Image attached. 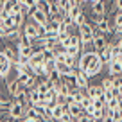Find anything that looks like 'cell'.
Returning a JSON list of instances; mask_svg holds the SVG:
<instances>
[{
  "label": "cell",
  "mask_w": 122,
  "mask_h": 122,
  "mask_svg": "<svg viewBox=\"0 0 122 122\" xmlns=\"http://www.w3.org/2000/svg\"><path fill=\"white\" fill-rule=\"evenodd\" d=\"M95 27L102 32V34H110V18H106V16H101L99 20H97Z\"/></svg>",
  "instance_id": "obj_13"
},
{
  "label": "cell",
  "mask_w": 122,
  "mask_h": 122,
  "mask_svg": "<svg viewBox=\"0 0 122 122\" xmlns=\"http://www.w3.org/2000/svg\"><path fill=\"white\" fill-rule=\"evenodd\" d=\"M88 84H90V79H88V76H86L84 72H81V70H79V72L76 74V86L81 88V90H84Z\"/></svg>",
  "instance_id": "obj_10"
},
{
  "label": "cell",
  "mask_w": 122,
  "mask_h": 122,
  "mask_svg": "<svg viewBox=\"0 0 122 122\" xmlns=\"http://www.w3.org/2000/svg\"><path fill=\"white\" fill-rule=\"evenodd\" d=\"M65 52H66V56H74V57H79V54H81V49L79 47H66L65 49Z\"/></svg>",
  "instance_id": "obj_23"
},
{
  "label": "cell",
  "mask_w": 122,
  "mask_h": 122,
  "mask_svg": "<svg viewBox=\"0 0 122 122\" xmlns=\"http://www.w3.org/2000/svg\"><path fill=\"white\" fill-rule=\"evenodd\" d=\"M90 15L93 16H104L108 11V5H106V0H101V2H95V4H92L90 5Z\"/></svg>",
  "instance_id": "obj_8"
},
{
  "label": "cell",
  "mask_w": 122,
  "mask_h": 122,
  "mask_svg": "<svg viewBox=\"0 0 122 122\" xmlns=\"http://www.w3.org/2000/svg\"><path fill=\"white\" fill-rule=\"evenodd\" d=\"M77 32H79V40H81V49L84 45H92V40H93V25H90L88 22L81 23L77 27Z\"/></svg>",
  "instance_id": "obj_1"
},
{
  "label": "cell",
  "mask_w": 122,
  "mask_h": 122,
  "mask_svg": "<svg viewBox=\"0 0 122 122\" xmlns=\"http://www.w3.org/2000/svg\"><path fill=\"white\" fill-rule=\"evenodd\" d=\"M108 74L110 76H122V66L118 61H111L108 65Z\"/></svg>",
  "instance_id": "obj_16"
},
{
  "label": "cell",
  "mask_w": 122,
  "mask_h": 122,
  "mask_svg": "<svg viewBox=\"0 0 122 122\" xmlns=\"http://www.w3.org/2000/svg\"><path fill=\"white\" fill-rule=\"evenodd\" d=\"M84 92H86V97H90L92 101L97 99V97H101V95L104 93V90H102V86H101V84H92V83L86 86V90H84Z\"/></svg>",
  "instance_id": "obj_9"
},
{
  "label": "cell",
  "mask_w": 122,
  "mask_h": 122,
  "mask_svg": "<svg viewBox=\"0 0 122 122\" xmlns=\"http://www.w3.org/2000/svg\"><path fill=\"white\" fill-rule=\"evenodd\" d=\"M101 86H102V90H110V88H111V76L104 77V79L101 81Z\"/></svg>",
  "instance_id": "obj_25"
},
{
  "label": "cell",
  "mask_w": 122,
  "mask_h": 122,
  "mask_svg": "<svg viewBox=\"0 0 122 122\" xmlns=\"http://www.w3.org/2000/svg\"><path fill=\"white\" fill-rule=\"evenodd\" d=\"M27 18H30V20H32V23H36V25H40V27H43L47 22H49V16L45 15V11H41V9H38V7L30 13Z\"/></svg>",
  "instance_id": "obj_6"
},
{
  "label": "cell",
  "mask_w": 122,
  "mask_h": 122,
  "mask_svg": "<svg viewBox=\"0 0 122 122\" xmlns=\"http://www.w3.org/2000/svg\"><path fill=\"white\" fill-rule=\"evenodd\" d=\"M0 97H2V86H0Z\"/></svg>",
  "instance_id": "obj_29"
},
{
  "label": "cell",
  "mask_w": 122,
  "mask_h": 122,
  "mask_svg": "<svg viewBox=\"0 0 122 122\" xmlns=\"http://www.w3.org/2000/svg\"><path fill=\"white\" fill-rule=\"evenodd\" d=\"M68 41H70V45H72V47H79V49H81V40H79V36H77V34H70Z\"/></svg>",
  "instance_id": "obj_24"
},
{
  "label": "cell",
  "mask_w": 122,
  "mask_h": 122,
  "mask_svg": "<svg viewBox=\"0 0 122 122\" xmlns=\"http://www.w3.org/2000/svg\"><path fill=\"white\" fill-rule=\"evenodd\" d=\"M99 57H101V61L104 63V66H108L111 63V47H110V43L99 52Z\"/></svg>",
  "instance_id": "obj_14"
},
{
  "label": "cell",
  "mask_w": 122,
  "mask_h": 122,
  "mask_svg": "<svg viewBox=\"0 0 122 122\" xmlns=\"http://www.w3.org/2000/svg\"><path fill=\"white\" fill-rule=\"evenodd\" d=\"M95 2H101V0H90V2H88V4H84V5H92V4H95ZM83 5V7H84Z\"/></svg>",
  "instance_id": "obj_27"
},
{
  "label": "cell",
  "mask_w": 122,
  "mask_h": 122,
  "mask_svg": "<svg viewBox=\"0 0 122 122\" xmlns=\"http://www.w3.org/2000/svg\"><path fill=\"white\" fill-rule=\"evenodd\" d=\"M54 70H56V72L59 74L61 77H63V76H68L72 68H70V66L66 65L65 61H54Z\"/></svg>",
  "instance_id": "obj_11"
},
{
  "label": "cell",
  "mask_w": 122,
  "mask_h": 122,
  "mask_svg": "<svg viewBox=\"0 0 122 122\" xmlns=\"http://www.w3.org/2000/svg\"><path fill=\"white\" fill-rule=\"evenodd\" d=\"M20 38H22V29H9L4 40H9V41H16V40H20Z\"/></svg>",
  "instance_id": "obj_18"
},
{
  "label": "cell",
  "mask_w": 122,
  "mask_h": 122,
  "mask_svg": "<svg viewBox=\"0 0 122 122\" xmlns=\"http://www.w3.org/2000/svg\"><path fill=\"white\" fill-rule=\"evenodd\" d=\"M102 68H104V63L101 61V57H99V52L93 56V59L90 61V65H88V68L84 70V74L88 76V79H92V77H97L101 72H102Z\"/></svg>",
  "instance_id": "obj_2"
},
{
  "label": "cell",
  "mask_w": 122,
  "mask_h": 122,
  "mask_svg": "<svg viewBox=\"0 0 122 122\" xmlns=\"http://www.w3.org/2000/svg\"><path fill=\"white\" fill-rule=\"evenodd\" d=\"M50 88H52V86L49 84V81H47V79H43V81H40V79H38V83H36L34 90L38 92L40 95H45V93H47V92L50 90Z\"/></svg>",
  "instance_id": "obj_15"
},
{
  "label": "cell",
  "mask_w": 122,
  "mask_h": 122,
  "mask_svg": "<svg viewBox=\"0 0 122 122\" xmlns=\"http://www.w3.org/2000/svg\"><path fill=\"white\" fill-rule=\"evenodd\" d=\"M13 68V63L11 59H9L7 56H5L2 50H0V79H7L9 72H11Z\"/></svg>",
  "instance_id": "obj_4"
},
{
  "label": "cell",
  "mask_w": 122,
  "mask_h": 122,
  "mask_svg": "<svg viewBox=\"0 0 122 122\" xmlns=\"http://www.w3.org/2000/svg\"><path fill=\"white\" fill-rule=\"evenodd\" d=\"M68 113L72 115V117H79V115L84 113V111H83V108H81L79 102H70L68 104Z\"/></svg>",
  "instance_id": "obj_19"
},
{
  "label": "cell",
  "mask_w": 122,
  "mask_h": 122,
  "mask_svg": "<svg viewBox=\"0 0 122 122\" xmlns=\"http://www.w3.org/2000/svg\"><path fill=\"white\" fill-rule=\"evenodd\" d=\"M9 115H11L13 118L22 117V115H23V106H22L20 102H16V101H11V106H9Z\"/></svg>",
  "instance_id": "obj_12"
},
{
  "label": "cell",
  "mask_w": 122,
  "mask_h": 122,
  "mask_svg": "<svg viewBox=\"0 0 122 122\" xmlns=\"http://www.w3.org/2000/svg\"><path fill=\"white\" fill-rule=\"evenodd\" d=\"M117 61H118V63H120V66H122V54H120V57H118Z\"/></svg>",
  "instance_id": "obj_28"
},
{
  "label": "cell",
  "mask_w": 122,
  "mask_h": 122,
  "mask_svg": "<svg viewBox=\"0 0 122 122\" xmlns=\"http://www.w3.org/2000/svg\"><path fill=\"white\" fill-rule=\"evenodd\" d=\"M2 18V27L5 30L9 29H15V20H13V15H5V16H0Z\"/></svg>",
  "instance_id": "obj_20"
},
{
  "label": "cell",
  "mask_w": 122,
  "mask_h": 122,
  "mask_svg": "<svg viewBox=\"0 0 122 122\" xmlns=\"http://www.w3.org/2000/svg\"><path fill=\"white\" fill-rule=\"evenodd\" d=\"M5 88H7V95H9V99H15L16 95H18L22 90H27V88H23L22 84L18 83V79H5Z\"/></svg>",
  "instance_id": "obj_5"
},
{
  "label": "cell",
  "mask_w": 122,
  "mask_h": 122,
  "mask_svg": "<svg viewBox=\"0 0 122 122\" xmlns=\"http://www.w3.org/2000/svg\"><path fill=\"white\" fill-rule=\"evenodd\" d=\"M22 34L29 40H34V38H41L43 36V27L36 25V23L29 22V23H23L22 27Z\"/></svg>",
  "instance_id": "obj_3"
},
{
  "label": "cell",
  "mask_w": 122,
  "mask_h": 122,
  "mask_svg": "<svg viewBox=\"0 0 122 122\" xmlns=\"http://www.w3.org/2000/svg\"><path fill=\"white\" fill-rule=\"evenodd\" d=\"M30 66H34V65H41L43 63V54L40 52V50H36V52H32V56L29 57V61H27Z\"/></svg>",
  "instance_id": "obj_17"
},
{
  "label": "cell",
  "mask_w": 122,
  "mask_h": 122,
  "mask_svg": "<svg viewBox=\"0 0 122 122\" xmlns=\"http://www.w3.org/2000/svg\"><path fill=\"white\" fill-rule=\"evenodd\" d=\"M106 45H108V38H106V34H97V36H93V40H92V50H95V52H101V50H102Z\"/></svg>",
  "instance_id": "obj_7"
},
{
  "label": "cell",
  "mask_w": 122,
  "mask_h": 122,
  "mask_svg": "<svg viewBox=\"0 0 122 122\" xmlns=\"http://www.w3.org/2000/svg\"><path fill=\"white\" fill-rule=\"evenodd\" d=\"M115 11H122V0H115Z\"/></svg>",
  "instance_id": "obj_26"
},
{
  "label": "cell",
  "mask_w": 122,
  "mask_h": 122,
  "mask_svg": "<svg viewBox=\"0 0 122 122\" xmlns=\"http://www.w3.org/2000/svg\"><path fill=\"white\" fill-rule=\"evenodd\" d=\"M61 115H63V106H61V104H56V106L52 108V118L54 120H59Z\"/></svg>",
  "instance_id": "obj_22"
},
{
  "label": "cell",
  "mask_w": 122,
  "mask_h": 122,
  "mask_svg": "<svg viewBox=\"0 0 122 122\" xmlns=\"http://www.w3.org/2000/svg\"><path fill=\"white\" fill-rule=\"evenodd\" d=\"M81 13H83V5H74V7H70V9H68L66 16H68V18H70V20L74 22V20H76L77 16L81 15Z\"/></svg>",
  "instance_id": "obj_21"
}]
</instances>
